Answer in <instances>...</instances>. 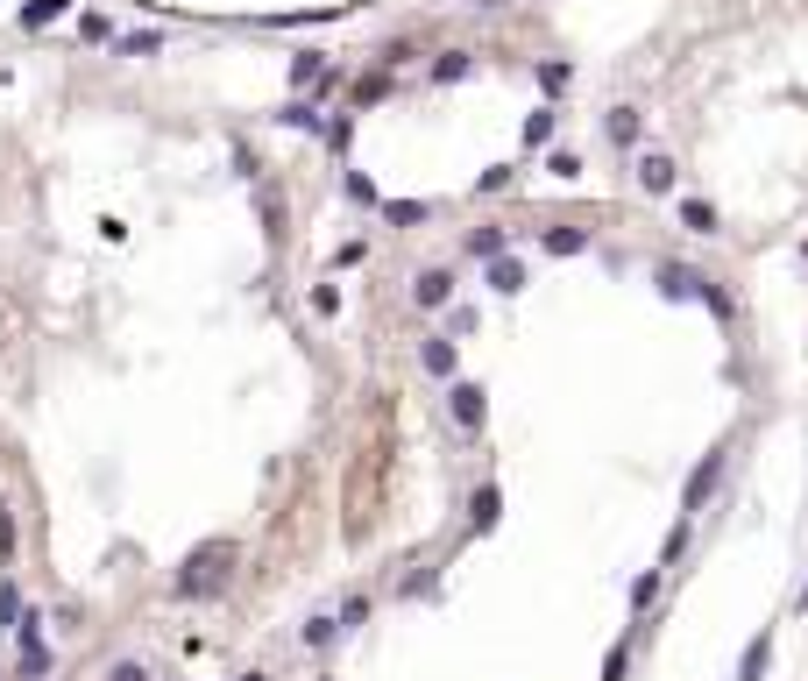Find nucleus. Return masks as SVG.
Here are the masks:
<instances>
[{
  "instance_id": "1",
  "label": "nucleus",
  "mask_w": 808,
  "mask_h": 681,
  "mask_svg": "<svg viewBox=\"0 0 808 681\" xmlns=\"http://www.w3.org/2000/svg\"><path fill=\"white\" fill-rule=\"evenodd\" d=\"M227 575H234V540H206V547L185 561L178 596H220V589H227Z\"/></svg>"
},
{
  "instance_id": "2",
  "label": "nucleus",
  "mask_w": 808,
  "mask_h": 681,
  "mask_svg": "<svg viewBox=\"0 0 808 681\" xmlns=\"http://www.w3.org/2000/svg\"><path fill=\"white\" fill-rule=\"evenodd\" d=\"M723 462H731V447H709V454H702V462L688 469V490H681V518H695V511L709 504V490L723 483Z\"/></svg>"
},
{
  "instance_id": "3",
  "label": "nucleus",
  "mask_w": 808,
  "mask_h": 681,
  "mask_svg": "<svg viewBox=\"0 0 808 681\" xmlns=\"http://www.w3.org/2000/svg\"><path fill=\"white\" fill-rule=\"evenodd\" d=\"M631 171H638V192H653V199H667L674 178H681V164L667 157V149H638V164H631Z\"/></svg>"
},
{
  "instance_id": "4",
  "label": "nucleus",
  "mask_w": 808,
  "mask_h": 681,
  "mask_svg": "<svg viewBox=\"0 0 808 681\" xmlns=\"http://www.w3.org/2000/svg\"><path fill=\"white\" fill-rule=\"evenodd\" d=\"M447 412H454L461 433H475L482 419H490V391H482V384H454V391H447Z\"/></svg>"
},
{
  "instance_id": "5",
  "label": "nucleus",
  "mask_w": 808,
  "mask_h": 681,
  "mask_svg": "<svg viewBox=\"0 0 808 681\" xmlns=\"http://www.w3.org/2000/svg\"><path fill=\"white\" fill-rule=\"evenodd\" d=\"M454 298V270H419V284H412V306L419 313H440Z\"/></svg>"
},
{
  "instance_id": "6",
  "label": "nucleus",
  "mask_w": 808,
  "mask_h": 681,
  "mask_svg": "<svg viewBox=\"0 0 808 681\" xmlns=\"http://www.w3.org/2000/svg\"><path fill=\"white\" fill-rule=\"evenodd\" d=\"M482 284H490V291H525V263L518 256H490V263H482Z\"/></svg>"
},
{
  "instance_id": "7",
  "label": "nucleus",
  "mask_w": 808,
  "mask_h": 681,
  "mask_svg": "<svg viewBox=\"0 0 808 681\" xmlns=\"http://www.w3.org/2000/svg\"><path fill=\"white\" fill-rule=\"evenodd\" d=\"M660 291H667V298H709V284H702L688 263H660Z\"/></svg>"
},
{
  "instance_id": "8",
  "label": "nucleus",
  "mask_w": 808,
  "mask_h": 681,
  "mask_svg": "<svg viewBox=\"0 0 808 681\" xmlns=\"http://www.w3.org/2000/svg\"><path fill=\"white\" fill-rule=\"evenodd\" d=\"M603 128H610V142H617V149H638L645 114H638V107H610V121H603Z\"/></svg>"
},
{
  "instance_id": "9",
  "label": "nucleus",
  "mask_w": 808,
  "mask_h": 681,
  "mask_svg": "<svg viewBox=\"0 0 808 681\" xmlns=\"http://www.w3.org/2000/svg\"><path fill=\"white\" fill-rule=\"evenodd\" d=\"M766 667H773V632H752V646L738 660V681H766Z\"/></svg>"
},
{
  "instance_id": "10",
  "label": "nucleus",
  "mask_w": 808,
  "mask_h": 681,
  "mask_svg": "<svg viewBox=\"0 0 808 681\" xmlns=\"http://www.w3.org/2000/svg\"><path fill=\"white\" fill-rule=\"evenodd\" d=\"M539 249H546V256H582V249H589V235H582V227H546Z\"/></svg>"
},
{
  "instance_id": "11",
  "label": "nucleus",
  "mask_w": 808,
  "mask_h": 681,
  "mask_svg": "<svg viewBox=\"0 0 808 681\" xmlns=\"http://www.w3.org/2000/svg\"><path fill=\"white\" fill-rule=\"evenodd\" d=\"M419 362H426V376H454V341H447V334H426Z\"/></svg>"
},
{
  "instance_id": "12",
  "label": "nucleus",
  "mask_w": 808,
  "mask_h": 681,
  "mask_svg": "<svg viewBox=\"0 0 808 681\" xmlns=\"http://www.w3.org/2000/svg\"><path fill=\"white\" fill-rule=\"evenodd\" d=\"M504 242H511V227H475V235H468V256L490 263V256H504Z\"/></svg>"
},
{
  "instance_id": "13",
  "label": "nucleus",
  "mask_w": 808,
  "mask_h": 681,
  "mask_svg": "<svg viewBox=\"0 0 808 681\" xmlns=\"http://www.w3.org/2000/svg\"><path fill=\"white\" fill-rule=\"evenodd\" d=\"M497 511H504V497H497V490H490V483H482V490H475V497H468V518H475V525H482V533H490V525H497Z\"/></svg>"
},
{
  "instance_id": "14",
  "label": "nucleus",
  "mask_w": 808,
  "mask_h": 681,
  "mask_svg": "<svg viewBox=\"0 0 808 681\" xmlns=\"http://www.w3.org/2000/svg\"><path fill=\"white\" fill-rule=\"evenodd\" d=\"M553 128H560V114H553V107H532V114H525V149L553 142Z\"/></svg>"
},
{
  "instance_id": "15",
  "label": "nucleus",
  "mask_w": 808,
  "mask_h": 681,
  "mask_svg": "<svg viewBox=\"0 0 808 681\" xmlns=\"http://www.w3.org/2000/svg\"><path fill=\"white\" fill-rule=\"evenodd\" d=\"M681 227H688V235H716V206H709V199H688V206H681Z\"/></svg>"
},
{
  "instance_id": "16",
  "label": "nucleus",
  "mask_w": 808,
  "mask_h": 681,
  "mask_svg": "<svg viewBox=\"0 0 808 681\" xmlns=\"http://www.w3.org/2000/svg\"><path fill=\"white\" fill-rule=\"evenodd\" d=\"M660 603V568H645L638 582H631V611H653Z\"/></svg>"
},
{
  "instance_id": "17",
  "label": "nucleus",
  "mask_w": 808,
  "mask_h": 681,
  "mask_svg": "<svg viewBox=\"0 0 808 681\" xmlns=\"http://www.w3.org/2000/svg\"><path fill=\"white\" fill-rule=\"evenodd\" d=\"M468 64H475L468 50H447V57L433 64V79H440V86H454V79H468Z\"/></svg>"
},
{
  "instance_id": "18",
  "label": "nucleus",
  "mask_w": 808,
  "mask_h": 681,
  "mask_svg": "<svg viewBox=\"0 0 808 681\" xmlns=\"http://www.w3.org/2000/svg\"><path fill=\"white\" fill-rule=\"evenodd\" d=\"M298 639H305V646H334V639H341V625H334V618H305V632H298Z\"/></svg>"
},
{
  "instance_id": "19",
  "label": "nucleus",
  "mask_w": 808,
  "mask_h": 681,
  "mask_svg": "<svg viewBox=\"0 0 808 681\" xmlns=\"http://www.w3.org/2000/svg\"><path fill=\"white\" fill-rule=\"evenodd\" d=\"M362 618H369V596H348V603H341V618H334V625H341V632H355Z\"/></svg>"
},
{
  "instance_id": "20",
  "label": "nucleus",
  "mask_w": 808,
  "mask_h": 681,
  "mask_svg": "<svg viewBox=\"0 0 808 681\" xmlns=\"http://www.w3.org/2000/svg\"><path fill=\"white\" fill-rule=\"evenodd\" d=\"M291 79L312 86V79H327V64H319V57H298V64H291Z\"/></svg>"
},
{
  "instance_id": "21",
  "label": "nucleus",
  "mask_w": 808,
  "mask_h": 681,
  "mask_svg": "<svg viewBox=\"0 0 808 681\" xmlns=\"http://www.w3.org/2000/svg\"><path fill=\"white\" fill-rule=\"evenodd\" d=\"M624 660H631V646H610L603 653V681H624Z\"/></svg>"
},
{
  "instance_id": "22",
  "label": "nucleus",
  "mask_w": 808,
  "mask_h": 681,
  "mask_svg": "<svg viewBox=\"0 0 808 681\" xmlns=\"http://www.w3.org/2000/svg\"><path fill=\"white\" fill-rule=\"evenodd\" d=\"M546 171H553V178H582V164L568 157V149H553V157H546Z\"/></svg>"
},
{
  "instance_id": "23",
  "label": "nucleus",
  "mask_w": 808,
  "mask_h": 681,
  "mask_svg": "<svg viewBox=\"0 0 808 681\" xmlns=\"http://www.w3.org/2000/svg\"><path fill=\"white\" fill-rule=\"evenodd\" d=\"M504 185H511V164H497V171H482V178H475V192H504Z\"/></svg>"
},
{
  "instance_id": "24",
  "label": "nucleus",
  "mask_w": 808,
  "mask_h": 681,
  "mask_svg": "<svg viewBox=\"0 0 808 681\" xmlns=\"http://www.w3.org/2000/svg\"><path fill=\"white\" fill-rule=\"evenodd\" d=\"M64 8H71V0H36V8H29L22 22H50V15H64Z\"/></svg>"
},
{
  "instance_id": "25",
  "label": "nucleus",
  "mask_w": 808,
  "mask_h": 681,
  "mask_svg": "<svg viewBox=\"0 0 808 681\" xmlns=\"http://www.w3.org/2000/svg\"><path fill=\"white\" fill-rule=\"evenodd\" d=\"M107 681H149V667H142V660H121V667H114Z\"/></svg>"
},
{
  "instance_id": "26",
  "label": "nucleus",
  "mask_w": 808,
  "mask_h": 681,
  "mask_svg": "<svg viewBox=\"0 0 808 681\" xmlns=\"http://www.w3.org/2000/svg\"><path fill=\"white\" fill-rule=\"evenodd\" d=\"M801 611H808V582H801Z\"/></svg>"
},
{
  "instance_id": "27",
  "label": "nucleus",
  "mask_w": 808,
  "mask_h": 681,
  "mask_svg": "<svg viewBox=\"0 0 808 681\" xmlns=\"http://www.w3.org/2000/svg\"><path fill=\"white\" fill-rule=\"evenodd\" d=\"M241 681H270V674H241Z\"/></svg>"
}]
</instances>
